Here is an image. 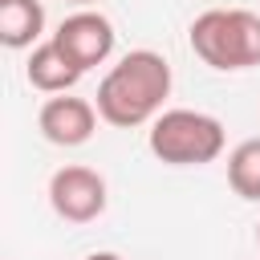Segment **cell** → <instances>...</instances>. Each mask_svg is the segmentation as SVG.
I'll return each mask as SVG.
<instances>
[{"mask_svg":"<svg viewBox=\"0 0 260 260\" xmlns=\"http://www.w3.org/2000/svg\"><path fill=\"white\" fill-rule=\"evenodd\" d=\"M171 98V65L162 53L154 49H134L126 53L118 65H110V73L98 81V114L102 122L118 126V130H134L146 126L162 114V102Z\"/></svg>","mask_w":260,"mask_h":260,"instance_id":"obj_1","label":"cell"},{"mask_svg":"<svg viewBox=\"0 0 260 260\" xmlns=\"http://www.w3.org/2000/svg\"><path fill=\"white\" fill-rule=\"evenodd\" d=\"M191 49L219 73L260 65V16L248 8H207L191 20Z\"/></svg>","mask_w":260,"mask_h":260,"instance_id":"obj_2","label":"cell"},{"mask_svg":"<svg viewBox=\"0 0 260 260\" xmlns=\"http://www.w3.org/2000/svg\"><path fill=\"white\" fill-rule=\"evenodd\" d=\"M146 146L167 167H203L223 154V122L203 110H162L150 122Z\"/></svg>","mask_w":260,"mask_h":260,"instance_id":"obj_3","label":"cell"},{"mask_svg":"<svg viewBox=\"0 0 260 260\" xmlns=\"http://www.w3.org/2000/svg\"><path fill=\"white\" fill-rule=\"evenodd\" d=\"M49 203L65 223H89L106 211V179L93 167L69 162L49 179Z\"/></svg>","mask_w":260,"mask_h":260,"instance_id":"obj_4","label":"cell"},{"mask_svg":"<svg viewBox=\"0 0 260 260\" xmlns=\"http://www.w3.org/2000/svg\"><path fill=\"white\" fill-rule=\"evenodd\" d=\"M53 41H57V49L85 73V69L110 61V53H114V24H110V16H102V12H93V8H77V12H69V16L57 24Z\"/></svg>","mask_w":260,"mask_h":260,"instance_id":"obj_5","label":"cell"},{"mask_svg":"<svg viewBox=\"0 0 260 260\" xmlns=\"http://www.w3.org/2000/svg\"><path fill=\"white\" fill-rule=\"evenodd\" d=\"M98 118H102V114H98L93 102L73 98V93H57V98H49V102L41 106L37 126H41V134H45L53 146H81V142L93 138Z\"/></svg>","mask_w":260,"mask_h":260,"instance_id":"obj_6","label":"cell"},{"mask_svg":"<svg viewBox=\"0 0 260 260\" xmlns=\"http://www.w3.org/2000/svg\"><path fill=\"white\" fill-rule=\"evenodd\" d=\"M24 77H28V85L32 89H41V93H69L73 85H77V77H81V69L57 49V41L49 37V41H41L32 53H28V65H24Z\"/></svg>","mask_w":260,"mask_h":260,"instance_id":"obj_7","label":"cell"},{"mask_svg":"<svg viewBox=\"0 0 260 260\" xmlns=\"http://www.w3.org/2000/svg\"><path fill=\"white\" fill-rule=\"evenodd\" d=\"M45 32L41 0H0V41L4 49H37Z\"/></svg>","mask_w":260,"mask_h":260,"instance_id":"obj_8","label":"cell"},{"mask_svg":"<svg viewBox=\"0 0 260 260\" xmlns=\"http://www.w3.org/2000/svg\"><path fill=\"white\" fill-rule=\"evenodd\" d=\"M228 183L240 199L260 203V138H248L228 154Z\"/></svg>","mask_w":260,"mask_h":260,"instance_id":"obj_9","label":"cell"},{"mask_svg":"<svg viewBox=\"0 0 260 260\" xmlns=\"http://www.w3.org/2000/svg\"><path fill=\"white\" fill-rule=\"evenodd\" d=\"M85 260H122V256H118V252H89Z\"/></svg>","mask_w":260,"mask_h":260,"instance_id":"obj_10","label":"cell"},{"mask_svg":"<svg viewBox=\"0 0 260 260\" xmlns=\"http://www.w3.org/2000/svg\"><path fill=\"white\" fill-rule=\"evenodd\" d=\"M73 4H81V8H89V4H98V0H73Z\"/></svg>","mask_w":260,"mask_h":260,"instance_id":"obj_11","label":"cell"},{"mask_svg":"<svg viewBox=\"0 0 260 260\" xmlns=\"http://www.w3.org/2000/svg\"><path fill=\"white\" fill-rule=\"evenodd\" d=\"M256 244H260V223H256Z\"/></svg>","mask_w":260,"mask_h":260,"instance_id":"obj_12","label":"cell"},{"mask_svg":"<svg viewBox=\"0 0 260 260\" xmlns=\"http://www.w3.org/2000/svg\"><path fill=\"white\" fill-rule=\"evenodd\" d=\"M69 4H73V0H69Z\"/></svg>","mask_w":260,"mask_h":260,"instance_id":"obj_13","label":"cell"}]
</instances>
